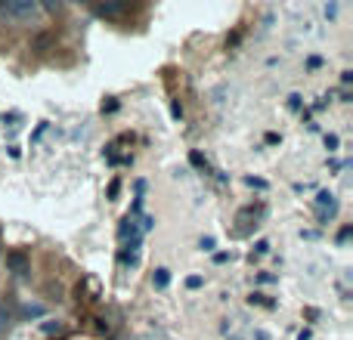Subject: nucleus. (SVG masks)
Returning <instances> with one entry per match:
<instances>
[{"label":"nucleus","mask_w":353,"mask_h":340,"mask_svg":"<svg viewBox=\"0 0 353 340\" xmlns=\"http://www.w3.org/2000/svg\"><path fill=\"white\" fill-rule=\"evenodd\" d=\"M47 43H50V34H41L34 41V53H43V47H47Z\"/></svg>","instance_id":"nucleus-9"},{"label":"nucleus","mask_w":353,"mask_h":340,"mask_svg":"<svg viewBox=\"0 0 353 340\" xmlns=\"http://www.w3.org/2000/svg\"><path fill=\"white\" fill-rule=\"evenodd\" d=\"M130 10V3H99L97 12L99 16H124Z\"/></svg>","instance_id":"nucleus-3"},{"label":"nucleus","mask_w":353,"mask_h":340,"mask_svg":"<svg viewBox=\"0 0 353 340\" xmlns=\"http://www.w3.org/2000/svg\"><path fill=\"white\" fill-rule=\"evenodd\" d=\"M0 12L10 19H34L41 12V6L34 0H6V3H0Z\"/></svg>","instance_id":"nucleus-1"},{"label":"nucleus","mask_w":353,"mask_h":340,"mask_svg":"<svg viewBox=\"0 0 353 340\" xmlns=\"http://www.w3.org/2000/svg\"><path fill=\"white\" fill-rule=\"evenodd\" d=\"M347 238H350V226H344V229H341V232H338V242H341V244H344V242H347Z\"/></svg>","instance_id":"nucleus-15"},{"label":"nucleus","mask_w":353,"mask_h":340,"mask_svg":"<svg viewBox=\"0 0 353 340\" xmlns=\"http://www.w3.org/2000/svg\"><path fill=\"white\" fill-rule=\"evenodd\" d=\"M267 251H270V244H267V242H257V244H254V254H257V257L267 254ZM254 254H251V257H254Z\"/></svg>","instance_id":"nucleus-10"},{"label":"nucleus","mask_w":353,"mask_h":340,"mask_svg":"<svg viewBox=\"0 0 353 340\" xmlns=\"http://www.w3.org/2000/svg\"><path fill=\"white\" fill-rule=\"evenodd\" d=\"M10 310H3V306H0V334H3V331H10Z\"/></svg>","instance_id":"nucleus-6"},{"label":"nucleus","mask_w":353,"mask_h":340,"mask_svg":"<svg viewBox=\"0 0 353 340\" xmlns=\"http://www.w3.org/2000/svg\"><path fill=\"white\" fill-rule=\"evenodd\" d=\"M248 186H254V189H267V182H263V180H254V176H248Z\"/></svg>","instance_id":"nucleus-16"},{"label":"nucleus","mask_w":353,"mask_h":340,"mask_svg":"<svg viewBox=\"0 0 353 340\" xmlns=\"http://www.w3.org/2000/svg\"><path fill=\"white\" fill-rule=\"evenodd\" d=\"M152 281H155V288H161V291H165V288L171 285V273H168V269H155Z\"/></svg>","instance_id":"nucleus-4"},{"label":"nucleus","mask_w":353,"mask_h":340,"mask_svg":"<svg viewBox=\"0 0 353 340\" xmlns=\"http://www.w3.org/2000/svg\"><path fill=\"white\" fill-rule=\"evenodd\" d=\"M186 288H192V291H195V288H201V279H199V275H189V279H186Z\"/></svg>","instance_id":"nucleus-12"},{"label":"nucleus","mask_w":353,"mask_h":340,"mask_svg":"<svg viewBox=\"0 0 353 340\" xmlns=\"http://www.w3.org/2000/svg\"><path fill=\"white\" fill-rule=\"evenodd\" d=\"M189 161H192V167H199V170H205V173H208V161L201 158L199 152H192V155H189Z\"/></svg>","instance_id":"nucleus-8"},{"label":"nucleus","mask_w":353,"mask_h":340,"mask_svg":"<svg viewBox=\"0 0 353 340\" xmlns=\"http://www.w3.org/2000/svg\"><path fill=\"white\" fill-rule=\"evenodd\" d=\"M257 279H261L263 285H270V281H276V275H270V273H261V275H257Z\"/></svg>","instance_id":"nucleus-18"},{"label":"nucleus","mask_w":353,"mask_h":340,"mask_svg":"<svg viewBox=\"0 0 353 340\" xmlns=\"http://www.w3.org/2000/svg\"><path fill=\"white\" fill-rule=\"evenodd\" d=\"M254 340H270V334H267V331L257 328V331H254Z\"/></svg>","instance_id":"nucleus-19"},{"label":"nucleus","mask_w":353,"mask_h":340,"mask_svg":"<svg viewBox=\"0 0 353 340\" xmlns=\"http://www.w3.org/2000/svg\"><path fill=\"white\" fill-rule=\"evenodd\" d=\"M325 149H329V152H335V149H338V136H325Z\"/></svg>","instance_id":"nucleus-13"},{"label":"nucleus","mask_w":353,"mask_h":340,"mask_svg":"<svg viewBox=\"0 0 353 340\" xmlns=\"http://www.w3.org/2000/svg\"><path fill=\"white\" fill-rule=\"evenodd\" d=\"M6 269H10L12 275H28V257H25L22 251H10V254H6Z\"/></svg>","instance_id":"nucleus-2"},{"label":"nucleus","mask_w":353,"mask_h":340,"mask_svg":"<svg viewBox=\"0 0 353 340\" xmlns=\"http://www.w3.org/2000/svg\"><path fill=\"white\" fill-rule=\"evenodd\" d=\"M201 251H214V238H201Z\"/></svg>","instance_id":"nucleus-17"},{"label":"nucleus","mask_w":353,"mask_h":340,"mask_svg":"<svg viewBox=\"0 0 353 340\" xmlns=\"http://www.w3.org/2000/svg\"><path fill=\"white\" fill-rule=\"evenodd\" d=\"M59 328H62L59 322H47V325H43V334H53V331H59Z\"/></svg>","instance_id":"nucleus-14"},{"label":"nucleus","mask_w":353,"mask_h":340,"mask_svg":"<svg viewBox=\"0 0 353 340\" xmlns=\"http://www.w3.org/2000/svg\"><path fill=\"white\" fill-rule=\"evenodd\" d=\"M22 316H25V319H41V316H43V306H41V304H28V306L22 310Z\"/></svg>","instance_id":"nucleus-5"},{"label":"nucleus","mask_w":353,"mask_h":340,"mask_svg":"<svg viewBox=\"0 0 353 340\" xmlns=\"http://www.w3.org/2000/svg\"><path fill=\"white\" fill-rule=\"evenodd\" d=\"M338 16V3H325V19H335Z\"/></svg>","instance_id":"nucleus-11"},{"label":"nucleus","mask_w":353,"mask_h":340,"mask_svg":"<svg viewBox=\"0 0 353 340\" xmlns=\"http://www.w3.org/2000/svg\"><path fill=\"white\" fill-rule=\"evenodd\" d=\"M251 304H257V306H267V310H270V306H273V300H267V294H251Z\"/></svg>","instance_id":"nucleus-7"}]
</instances>
